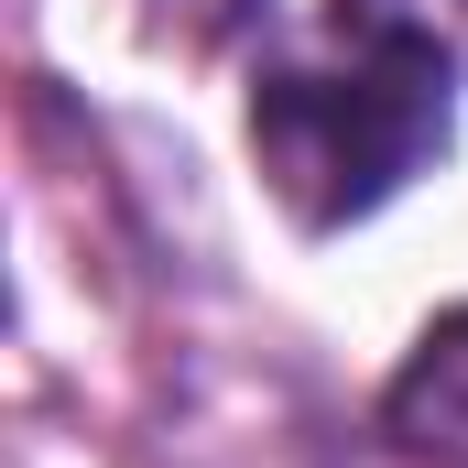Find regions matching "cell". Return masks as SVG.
I'll return each mask as SVG.
<instances>
[{
  "label": "cell",
  "mask_w": 468,
  "mask_h": 468,
  "mask_svg": "<svg viewBox=\"0 0 468 468\" xmlns=\"http://www.w3.org/2000/svg\"><path fill=\"white\" fill-rule=\"evenodd\" d=\"M164 11H175L186 33H207V44H218V33H239V22H250L261 0H164Z\"/></svg>",
  "instance_id": "4"
},
{
  "label": "cell",
  "mask_w": 468,
  "mask_h": 468,
  "mask_svg": "<svg viewBox=\"0 0 468 468\" xmlns=\"http://www.w3.org/2000/svg\"><path fill=\"white\" fill-rule=\"evenodd\" d=\"M381 414H392V436H403L414 458L468 468V305L414 338V359L392 370V403H381Z\"/></svg>",
  "instance_id": "2"
},
{
  "label": "cell",
  "mask_w": 468,
  "mask_h": 468,
  "mask_svg": "<svg viewBox=\"0 0 468 468\" xmlns=\"http://www.w3.org/2000/svg\"><path fill=\"white\" fill-rule=\"evenodd\" d=\"M447 66L327 22L316 55H283L261 66L250 88V153L272 175V197L305 218V229H349L370 218L392 186H414L436 153H447Z\"/></svg>",
  "instance_id": "1"
},
{
  "label": "cell",
  "mask_w": 468,
  "mask_h": 468,
  "mask_svg": "<svg viewBox=\"0 0 468 468\" xmlns=\"http://www.w3.org/2000/svg\"><path fill=\"white\" fill-rule=\"evenodd\" d=\"M327 22L381 33V44H403V55H425V66L468 77V0H338Z\"/></svg>",
  "instance_id": "3"
}]
</instances>
